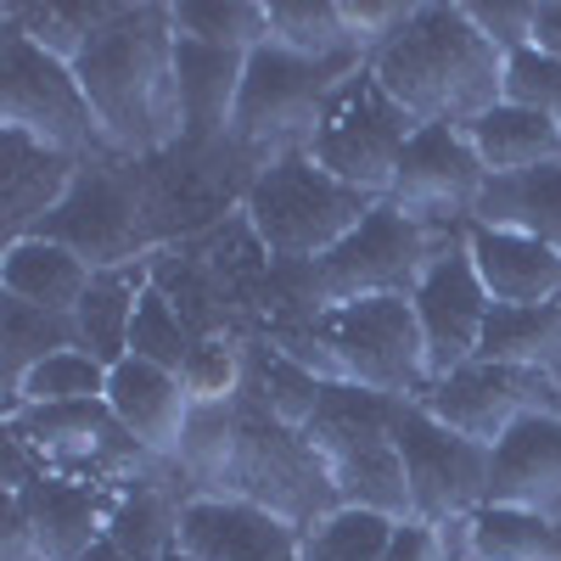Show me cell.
Instances as JSON below:
<instances>
[{
    "label": "cell",
    "mask_w": 561,
    "mask_h": 561,
    "mask_svg": "<svg viewBox=\"0 0 561 561\" xmlns=\"http://www.w3.org/2000/svg\"><path fill=\"white\" fill-rule=\"evenodd\" d=\"M118 158H158L180 140V68L169 7H129L73 62Z\"/></svg>",
    "instance_id": "obj_1"
},
{
    "label": "cell",
    "mask_w": 561,
    "mask_h": 561,
    "mask_svg": "<svg viewBox=\"0 0 561 561\" xmlns=\"http://www.w3.org/2000/svg\"><path fill=\"white\" fill-rule=\"evenodd\" d=\"M370 73L415 124L466 129L505 102V57L478 34L466 7L421 0L410 28L370 57Z\"/></svg>",
    "instance_id": "obj_2"
},
{
    "label": "cell",
    "mask_w": 561,
    "mask_h": 561,
    "mask_svg": "<svg viewBox=\"0 0 561 561\" xmlns=\"http://www.w3.org/2000/svg\"><path fill=\"white\" fill-rule=\"evenodd\" d=\"M264 343L298 359L304 370H314L325 388H365V393L410 399V404L433 393L427 343H421V320H415L410 298L343 304V309H325L309 325L275 332Z\"/></svg>",
    "instance_id": "obj_3"
},
{
    "label": "cell",
    "mask_w": 561,
    "mask_h": 561,
    "mask_svg": "<svg viewBox=\"0 0 561 561\" xmlns=\"http://www.w3.org/2000/svg\"><path fill=\"white\" fill-rule=\"evenodd\" d=\"M399 404L404 399H382L365 388H325L314 421L304 427V444L314 449L337 505L377 511V517H393V523H415L399 438H393Z\"/></svg>",
    "instance_id": "obj_4"
},
{
    "label": "cell",
    "mask_w": 561,
    "mask_h": 561,
    "mask_svg": "<svg viewBox=\"0 0 561 561\" xmlns=\"http://www.w3.org/2000/svg\"><path fill=\"white\" fill-rule=\"evenodd\" d=\"M203 494L248 500V505L270 511V517H280L298 534L320 528L337 511V494L325 483L314 449L304 444V433L280 427L253 393H242L230 404V455Z\"/></svg>",
    "instance_id": "obj_5"
},
{
    "label": "cell",
    "mask_w": 561,
    "mask_h": 561,
    "mask_svg": "<svg viewBox=\"0 0 561 561\" xmlns=\"http://www.w3.org/2000/svg\"><path fill=\"white\" fill-rule=\"evenodd\" d=\"M359 57H337V62H320V57H298L287 45H259L248 51V79H242V96H237V118H230V140L259 158L264 169L275 158H293L309 152V140L332 107V96L359 73Z\"/></svg>",
    "instance_id": "obj_6"
},
{
    "label": "cell",
    "mask_w": 561,
    "mask_h": 561,
    "mask_svg": "<svg viewBox=\"0 0 561 561\" xmlns=\"http://www.w3.org/2000/svg\"><path fill=\"white\" fill-rule=\"evenodd\" d=\"M377 203L382 197H365L337 174H325L309 152H293V158H275L253 180L242 214L253 219L259 242L270 248L275 264H314L343 237H354Z\"/></svg>",
    "instance_id": "obj_7"
},
{
    "label": "cell",
    "mask_w": 561,
    "mask_h": 561,
    "mask_svg": "<svg viewBox=\"0 0 561 561\" xmlns=\"http://www.w3.org/2000/svg\"><path fill=\"white\" fill-rule=\"evenodd\" d=\"M140 163V203H147V230L152 248H180L208 237L214 225L230 214H242L253 180L264 174L259 158H248L237 140H174L158 158H135Z\"/></svg>",
    "instance_id": "obj_8"
},
{
    "label": "cell",
    "mask_w": 561,
    "mask_h": 561,
    "mask_svg": "<svg viewBox=\"0 0 561 561\" xmlns=\"http://www.w3.org/2000/svg\"><path fill=\"white\" fill-rule=\"evenodd\" d=\"M460 225L438 230V225H421L393 203H377L370 219L343 237L325 259L304 264L309 270V293L314 309H343V304H365V298H410L421 287L427 264L444 253V242L455 237Z\"/></svg>",
    "instance_id": "obj_9"
},
{
    "label": "cell",
    "mask_w": 561,
    "mask_h": 561,
    "mask_svg": "<svg viewBox=\"0 0 561 561\" xmlns=\"http://www.w3.org/2000/svg\"><path fill=\"white\" fill-rule=\"evenodd\" d=\"M0 129H18V135L39 140L51 152H68V158L113 152L73 62L39 51L12 23H0Z\"/></svg>",
    "instance_id": "obj_10"
},
{
    "label": "cell",
    "mask_w": 561,
    "mask_h": 561,
    "mask_svg": "<svg viewBox=\"0 0 561 561\" xmlns=\"http://www.w3.org/2000/svg\"><path fill=\"white\" fill-rule=\"evenodd\" d=\"M415 129L421 124L388 96L382 79L370 73V62H365L332 96V107H325V118H320V129L309 140V158L325 174H337L343 185H354V192L388 203Z\"/></svg>",
    "instance_id": "obj_11"
},
{
    "label": "cell",
    "mask_w": 561,
    "mask_h": 561,
    "mask_svg": "<svg viewBox=\"0 0 561 561\" xmlns=\"http://www.w3.org/2000/svg\"><path fill=\"white\" fill-rule=\"evenodd\" d=\"M34 237L62 242L90 270H118V264L152 259L158 248L147 230V203H140V163L118 158V152L90 158L73 180V192L57 203V214Z\"/></svg>",
    "instance_id": "obj_12"
},
{
    "label": "cell",
    "mask_w": 561,
    "mask_h": 561,
    "mask_svg": "<svg viewBox=\"0 0 561 561\" xmlns=\"http://www.w3.org/2000/svg\"><path fill=\"white\" fill-rule=\"evenodd\" d=\"M7 438H18L39 472H57L73 483H135V466L152 460L140 449L118 415L107 410V399H90V404H39V410H7Z\"/></svg>",
    "instance_id": "obj_13"
},
{
    "label": "cell",
    "mask_w": 561,
    "mask_h": 561,
    "mask_svg": "<svg viewBox=\"0 0 561 561\" xmlns=\"http://www.w3.org/2000/svg\"><path fill=\"white\" fill-rule=\"evenodd\" d=\"M393 438H399L415 523L455 528L489 500V460H494V449L449 433L427 404L404 399L399 415H393Z\"/></svg>",
    "instance_id": "obj_14"
},
{
    "label": "cell",
    "mask_w": 561,
    "mask_h": 561,
    "mask_svg": "<svg viewBox=\"0 0 561 561\" xmlns=\"http://www.w3.org/2000/svg\"><path fill=\"white\" fill-rule=\"evenodd\" d=\"M421 404H427L449 433L494 449L523 415H561V382H556V370L472 359V365H460L455 377L433 382V393Z\"/></svg>",
    "instance_id": "obj_15"
},
{
    "label": "cell",
    "mask_w": 561,
    "mask_h": 561,
    "mask_svg": "<svg viewBox=\"0 0 561 561\" xmlns=\"http://www.w3.org/2000/svg\"><path fill=\"white\" fill-rule=\"evenodd\" d=\"M410 304H415V320H421V343H427L433 382L455 377L460 365L478 359L494 298L483 287L472 253H466V225L444 242V253L427 264V275H421V287L410 293Z\"/></svg>",
    "instance_id": "obj_16"
},
{
    "label": "cell",
    "mask_w": 561,
    "mask_h": 561,
    "mask_svg": "<svg viewBox=\"0 0 561 561\" xmlns=\"http://www.w3.org/2000/svg\"><path fill=\"white\" fill-rule=\"evenodd\" d=\"M489 185V169L483 158L472 152V140H466V129L455 124H421L410 152L399 163V185H393V208H404L410 219L421 225H466Z\"/></svg>",
    "instance_id": "obj_17"
},
{
    "label": "cell",
    "mask_w": 561,
    "mask_h": 561,
    "mask_svg": "<svg viewBox=\"0 0 561 561\" xmlns=\"http://www.w3.org/2000/svg\"><path fill=\"white\" fill-rule=\"evenodd\" d=\"M174 545L192 561H304V534L270 511L230 500V494H192L180 505Z\"/></svg>",
    "instance_id": "obj_18"
},
{
    "label": "cell",
    "mask_w": 561,
    "mask_h": 561,
    "mask_svg": "<svg viewBox=\"0 0 561 561\" xmlns=\"http://www.w3.org/2000/svg\"><path fill=\"white\" fill-rule=\"evenodd\" d=\"M107 410L152 460H180L185 427H192V399H185V382L174 370L147 365V359L113 365L107 370Z\"/></svg>",
    "instance_id": "obj_19"
},
{
    "label": "cell",
    "mask_w": 561,
    "mask_h": 561,
    "mask_svg": "<svg viewBox=\"0 0 561 561\" xmlns=\"http://www.w3.org/2000/svg\"><path fill=\"white\" fill-rule=\"evenodd\" d=\"M84 163L90 158H68L18 129H0V219H7V242L34 237L57 214V203L73 192Z\"/></svg>",
    "instance_id": "obj_20"
},
{
    "label": "cell",
    "mask_w": 561,
    "mask_h": 561,
    "mask_svg": "<svg viewBox=\"0 0 561 561\" xmlns=\"http://www.w3.org/2000/svg\"><path fill=\"white\" fill-rule=\"evenodd\" d=\"M28 500V528H34V561H84L90 545L107 539L113 523V494L90 489L57 472H39L28 489H18Z\"/></svg>",
    "instance_id": "obj_21"
},
{
    "label": "cell",
    "mask_w": 561,
    "mask_h": 561,
    "mask_svg": "<svg viewBox=\"0 0 561 561\" xmlns=\"http://www.w3.org/2000/svg\"><path fill=\"white\" fill-rule=\"evenodd\" d=\"M174 68H180V140H197V147L230 140L248 51H219V45L174 34Z\"/></svg>",
    "instance_id": "obj_22"
},
{
    "label": "cell",
    "mask_w": 561,
    "mask_h": 561,
    "mask_svg": "<svg viewBox=\"0 0 561 561\" xmlns=\"http://www.w3.org/2000/svg\"><path fill=\"white\" fill-rule=\"evenodd\" d=\"M561 494V415H523L489 460V500L511 511H545Z\"/></svg>",
    "instance_id": "obj_23"
},
{
    "label": "cell",
    "mask_w": 561,
    "mask_h": 561,
    "mask_svg": "<svg viewBox=\"0 0 561 561\" xmlns=\"http://www.w3.org/2000/svg\"><path fill=\"white\" fill-rule=\"evenodd\" d=\"M466 253H472L494 304H561V253L556 248H545L534 237H511V230L466 225Z\"/></svg>",
    "instance_id": "obj_24"
},
{
    "label": "cell",
    "mask_w": 561,
    "mask_h": 561,
    "mask_svg": "<svg viewBox=\"0 0 561 561\" xmlns=\"http://www.w3.org/2000/svg\"><path fill=\"white\" fill-rule=\"evenodd\" d=\"M90 270L79 253H68L62 242H45V237H23L7 242V259H0V293L34 304L45 314H73L90 293Z\"/></svg>",
    "instance_id": "obj_25"
},
{
    "label": "cell",
    "mask_w": 561,
    "mask_h": 561,
    "mask_svg": "<svg viewBox=\"0 0 561 561\" xmlns=\"http://www.w3.org/2000/svg\"><path fill=\"white\" fill-rule=\"evenodd\" d=\"M192 248H197V259L214 270V280L225 287L230 309H237V332L253 337L259 304H264L270 280H275V259H270V248L259 242L253 219H248V214H230L225 225L208 230V237H197Z\"/></svg>",
    "instance_id": "obj_26"
},
{
    "label": "cell",
    "mask_w": 561,
    "mask_h": 561,
    "mask_svg": "<svg viewBox=\"0 0 561 561\" xmlns=\"http://www.w3.org/2000/svg\"><path fill=\"white\" fill-rule=\"evenodd\" d=\"M152 287V270L147 259L140 264H118V270H96L90 275V293L84 304L73 309V332H79V348L90 359H102L107 370L129 359V325H135V309Z\"/></svg>",
    "instance_id": "obj_27"
},
{
    "label": "cell",
    "mask_w": 561,
    "mask_h": 561,
    "mask_svg": "<svg viewBox=\"0 0 561 561\" xmlns=\"http://www.w3.org/2000/svg\"><path fill=\"white\" fill-rule=\"evenodd\" d=\"M466 225H489V230H511V237H534V242H545V248L561 253V163L489 180Z\"/></svg>",
    "instance_id": "obj_28"
},
{
    "label": "cell",
    "mask_w": 561,
    "mask_h": 561,
    "mask_svg": "<svg viewBox=\"0 0 561 561\" xmlns=\"http://www.w3.org/2000/svg\"><path fill=\"white\" fill-rule=\"evenodd\" d=\"M147 270H152V287L169 298V309L185 320V332H192L197 343H203V337H242V332H237V309H230L225 287L214 280V270L197 259L192 242L158 248V253L147 259ZM242 343H248V337H242Z\"/></svg>",
    "instance_id": "obj_29"
},
{
    "label": "cell",
    "mask_w": 561,
    "mask_h": 561,
    "mask_svg": "<svg viewBox=\"0 0 561 561\" xmlns=\"http://www.w3.org/2000/svg\"><path fill=\"white\" fill-rule=\"evenodd\" d=\"M466 140H472V152L483 158L489 180L561 163V124L534 113V107H517V102H500L483 118H472L466 124Z\"/></svg>",
    "instance_id": "obj_30"
},
{
    "label": "cell",
    "mask_w": 561,
    "mask_h": 561,
    "mask_svg": "<svg viewBox=\"0 0 561 561\" xmlns=\"http://www.w3.org/2000/svg\"><path fill=\"white\" fill-rule=\"evenodd\" d=\"M460 528V561H561V523L545 511L478 505Z\"/></svg>",
    "instance_id": "obj_31"
},
{
    "label": "cell",
    "mask_w": 561,
    "mask_h": 561,
    "mask_svg": "<svg viewBox=\"0 0 561 561\" xmlns=\"http://www.w3.org/2000/svg\"><path fill=\"white\" fill-rule=\"evenodd\" d=\"M118 12H124V0H28V7H7L0 23L23 28L39 51L79 62L90 51V39H96Z\"/></svg>",
    "instance_id": "obj_32"
},
{
    "label": "cell",
    "mask_w": 561,
    "mask_h": 561,
    "mask_svg": "<svg viewBox=\"0 0 561 561\" xmlns=\"http://www.w3.org/2000/svg\"><path fill=\"white\" fill-rule=\"evenodd\" d=\"M478 359L556 370V359H561V304H494Z\"/></svg>",
    "instance_id": "obj_33"
},
{
    "label": "cell",
    "mask_w": 561,
    "mask_h": 561,
    "mask_svg": "<svg viewBox=\"0 0 561 561\" xmlns=\"http://www.w3.org/2000/svg\"><path fill=\"white\" fill-rule=\"evenodd\" d=\"M242 393H253L280 427L304 433L314 421V410H320V399H325V382L314 377V370H304L298 359H287L280 348H270L264 337H253L248 343V388Z\"/></svg>",
    "instance_id": "obj_34"
},
{
    "label": "cell",
    "mask_w": 561,
    "mask_h": 561,
    "mask_svg": "<svg viewBox=\"0 0 561 561\" xmlns=\"http://www.w3.org/2000/svg\"><path fill=\"white\" fill-rule=\"evenodd\" d=\"M185 505V500H180ZM180 505L152 489L147 478H135L113 494V523L107 539L129 556V561H169L174 556V534H180Z\"/></svg>",
    "instance_id": "obj_35"
},
{
    "label": "cell",
    "mask_w": 561,
    "mask_h": 561,
    "mask_svg": "<svg viewBox=\"0 0 561 561\" xmlns=\"http://www.w3.org/2000/svg\"><path fill=\"white\" fill-rule=\"evenodd\" d=\"M62 348H79L73 314H45L34 304H18L0 293V359H7V388L23 382L39 359H51Z\"/></svg>",
    "instance_id": "obj_36"
},
{
    "label": "cell",
    "mask_w": 561,
    "mask_h": 561,
    "mask_svg": "<svg viewBox=\"0 0 561 561\" xmlns=\"http://www.w3.org/2000/svg\"><path fill=\"white\" fill-rule=\"evenodd\" d=\"M270 39L287 45V51H298V57H320V62L359 57V45H354V34L343 23L337 0H270Z\"/></svg>",
    "instance_id": "obj_37"
},
{
    "label": "cell",
    "mask_w": 561,
    "mask_h": 561,
    "mask_svg": "<svg viewBox=\"0 0 561 561\" xmlns=\"http://www.w3.org/2000/svg\"><path fill=\"white\" fill-rule=\"evenodd\" d=\"M107 399V365L90 359L84 348H62L51 359H39L23 382H12L7 410H39V404H90Z\"/></svg>",
    "instance_id": "obj_38"
},
{
    "label": "cell",
    "mask_w": 561,
    "mask_h": 561,
    "mask_svg": "<svg viewBox=\"0 0 561 561\" xmlns=\"http://www.w3.org/2000/svg\"><path fill=\"white\" fill-rule=\"evenodd\" d=\"M169 23L174 34L185 39H203V45H219V51H259L270 45V7L259 0H180L169 7Z\"/></svg>",
    "instance_id": "obj_39"
},
{
    "label": "cell",
    "mask_w": 561,
    "mask_h": 561,
    "mask_svg": "<svg viewBox=\"0 0 561 561\" xmlns=\"http://www.w3.org/2000/svg\"><path fill=\"white\" fill-rule=\"evenodd\" d=\"M393 517H377V511H354L337 505L320 528L304 534V561H388L393 545Z\"/></svg>",
    "instance_id": "obj_40"
},
{
    "label": "cell",
    "mask_w": 561,
    "mask_h": 561,
    "mask_svg": "<svg viewBox=\"0 0 561 561\" xmlns=\"http://www.w3.org/2000/svg\"><path fill=\"white\" fill-rule=\"evenodd\" d=\"M180 382L192 410H219V404H237L248 388V343L242 337H203L192 348V359L180 365Z\"/></svg>",
    "instance_id": "obj_41"
},
{
    "label": "cell",
    "mask_w": 561,
    "mask_h": 561,
    "mask_svg": "<svg viewBox=\"0 0 561 561\" xmlns=\"http://www.w3.org/2000/svg\"><path fill=\"white\" fill-rule=\"evenodd\" d=\"M197 337L185 332V320L169 309V298L158 287H147V298H140L135 309V325H129V359H147V365H163L180 377V365L192 359Z\"/></svg>",
    "instance_id": "obj_42"
},
{
    "label": "cell",
    "mask_w": 561,
    "mask_h": 561,
    "mask_svg": "<svg viewBox=\"0 0 561 561\" xmlns=\"http://www.w3.org/2000/svg\"><path fill=\"white\" fill-rule=\"evenodd\" d=\"M505 102L534 107V113L561 124V62H550L534 45L517 57H505Z\"/></svg>",
    "instance_id": "obj_43"
},
{
    "label": "cell",
    "mask_w": 561,
    "mask_h": 561,
    "mask_svg": "<svg viewBox=\"0 0 561 561\" xmlns=\"http://www.w3.org/2000/svg\"><path fill=\"white\" fill-rule=\"evenodd\" d=\"M337 7H343V23H348V34H354L365 62L377 57L382 45H393L410 28V18H415L410 0H337Z\"/></svg>",
    "instance_id": "obj_44"
},
{
    "label": "cell",
    "mask_w": 561,
    "mask_h": 561,
    "mask_svg": "<svg viewBox=\"0 0 561 561\" xmlns=\"http://www.w3.org/2000/svg\"><path fill=\"white\" fill-rule=\"evenodd\" d=\"M466 18L478 23V34L494 45L500 57H517L534 45V18L539 0H494V7H466Z\"/></svg>",
    "instance_id": "obj_45"
},
{
    "label": "cell",
    "mask_w": 561,
    "mask_h": 561,
    "mask_svg": "<svg viewBox=\"0 0 561 561\" xmlns=\"http://www.w3.org/2000/svg\"><path fill=\"white\" fill-rule=\"evenodd\" d=\"M444 556H449V528H433V523H399L393 528L388 561H444Z\"/></svg>",
    "instance_id": "obj_46"
},
{
    "label": "cell",
    "mask_w": 561,
    "mask_h": 561,
    "mask_svg": "<svg viewBox=\"0 0 561 561\" xmlns=\"http://www.w3.org/2000/svg\"><path fill=\"white\" fill-rule=\"evenodd\" d=\"M534 51H545L550 62H561V0H539V18H534Z\"/></svg>",
    "instance_id": "obj_47"
},
{
    "label": "cell",
    "mask_w": 561,
    "mask_h": 561,
    "mask_svg": "<svg viewBox=\"0 0 561 561\" xmlns=\"http://www.w3.org/2000/svg\"><path fill=\"white\" fill-rule=\"evenodd\" d=\"M169 561H192V556H185V550H180V545H174V556H169Z\"/></svg>",
    "instance_id": "obj_48"
}]
</instances>
